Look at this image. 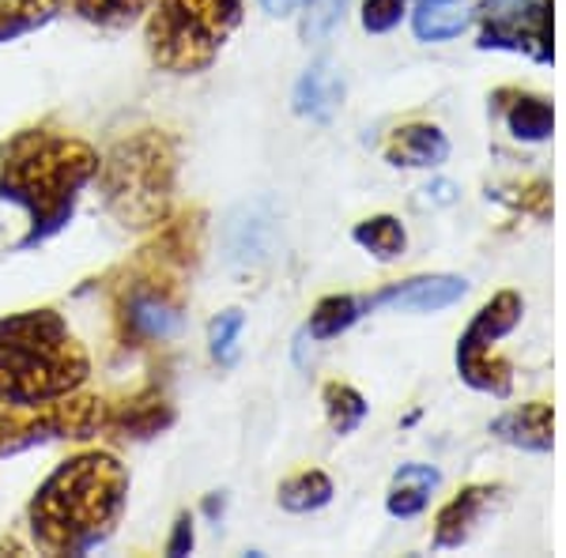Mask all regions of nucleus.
I'll use <instances>...</instances> for the list:
<instances>
[{"instance_id": "5701e85b", "label": "nucleus", "mask_w": 566, "mask_h": 558, "mask_svg": "<svg viewBox=\"0 0 566 558\" xmlns=\"http://www.w3.org/2000/svg\"><path fill=\"white\" fill-rule=\"evenodd\" d=\"M355 242H359L367 253H374L378 261H397L408 245V234L392 215H374L355 227Z\"/></svg>"}, {"instance_id": "39448f33", "label": "nucleus", "mask_w": 566, "mask_h": 558, "mask_svg": "<svg viewBox=\"0 0 566 558\" xmlns=\"http://www.w3.org/2000/svg\"><path fill=\"white\" fill-rule=\"evenodd\" d=\"M98 193L109 215L125 231H148L167 223L178 181V148L167 133L144 129L129 140L114 144L106 159H98Z\"/></svg>"}, {"instance_id": "9b49d317", "label": "nucleus", "mask_w": 566, "mask_h": 558, "mask_svg": "<svg viewBox=\"0 0 566 558\" xmlns=\"http://www.w3.org/2000/svg\"><path fill=\"white\" fill-rule=\"evenodd\" d=\"M170 423H175V408L159 392H140V397L122 400V404H106L103 430L114 438H151Z\"/></svg>"}, {"instance_id": "4468645a", "label": "nucleus", "mask_w": 566, "mask_h": 558, "mask_svg": "<svg viewBox=\"0 0 566 558\" xmlns=\"http://www.w3.org/2000/svg\"><path fill=\"white\" fill-rule=\"evenodd\" d=\"M495 487H464L458 498L446 502L442 514L434 520V547L438 551H446V547H461L464 539L472 536V528H476V520L483 509L495 502Z\"/></svg>"}, {"instance_id": "c756f323", "label": "nucleus", "mask_w": 566, "mask_h": 558, "mask_svg": "<svg viewBox=\"0 0 566 558\" xmlns=\"http://www.w3.org/2000/svg\"><path fill=\"white\" fill-rule=\"evenodd\" d=\"M303 4V0H261V8L269 15H276V20H283V15H291L295 8Z\"/></svg>"}, {"instance_id": "0eeeda50", "label": "nucleus", "mask_w": 566, "mask_h": 558, "mask_svg": "<svg viewBox=\"0 0 566 558\" xmlns=\"http://www.w3.org/2000/svg\"><path fill=\"white\" fill-rule=\"evenodd\" d=\"M106 423V400L98 397H57L45 404H27V408H0V456L23 453L31 445L42 442H84V438L103 434Z\"/></svg>"}, {"instance_id": "a211bd4d", "label": "nucleus", "mask_w": 566, "mask_h": 558, "mask_svg": "<svg viewBox=\"0 0 566 558\" xmlns=\"http://www.w3.org/2000/svg\"><path fill=\"white\" fill-rule=\"evenodd\" d=\"M69 0H0V42H12L57 20Z\"/></svg>"}, {"instance_id": "f257e3e1", "label": "nucleus", "mask_w": 566, "mask_h": 558, "mask_svg": "<svg viewBox=\"0 0 566 558\" xmlns=\"http://www.w3.org/2000/svg\"><path fill=\"white\" fill-rule=\"evenodd\" d=\"M129 506V472L109 453H80L31 498L34 544L50 555H91L122 525Z\"/></svg>"}, {"instance_id": "a878e982", "label": "nucleus", "mask_w": 566, "mask_h": 558, "mask_svg": "<svg viewBox=\"0 0 566 558\" xmlns=\"http://www.w3.org/2000/svg\"><path fill=\"white\" fill-rule=\"evenodd\" d=\"M348 4L352 0H306V20H303L306 42H325L340 27Z\"/></svg>"}, {"instance_id": "f03ea898", "label": "nucleus", "mask_w": 566, "mask_h": 558, "mask_svg": "<svg viewBox=\"0 0 566 558\" xmlns=\"http://www.w3.org/2000/svg\"><path fill=\"white\" fill-rule=\"evenodd\" d=\"M95 173L98 155L76 136L20 129L12 140L0 144V200L20 204L31 219L20 250H34L69 223L80 193Z\"/></svg>"}, {"instance_id": "bb28decb", "label": "nucleus", "mask_w": 566, "mask_h": 558, "mask_svg": "<svg viewBox=\"0 0 566 558\" xmlns=\"http://www.w3.org/2000/svg\"><path fill=\"white\" fill-rule=\"evenodd\" d=\"M242 328H245L242 309H227V314L216 317L212 333H208V344H212L216 362L231 366L234 359H239V336H242Z\"/></svg>"}, {"instance_id": "6ab92c4d", "label": "nucleus", "mask_w": 566, "mask_h": 558, "mask_svg": "<svg viewBox=\"0 0 566 558\" xmlns=\"http://www.w3.org/2000/svg\"><path fill=\"white\" fill-rule=\"evenodd\" d=\"M469 23V12H464L461 0H419L412 27L419 42H446L458 39Z\"/></svg>"}, {"instance_id": "dca6fc26", "label": "nucleus", "mask_w": 566, "mask_h": 558, "mask_svg": "<svg viewBox=\"0 0 566 558\" xmlns=\"http://www.w3.org/2000/svg\"><path fill=\"white\" fill-rule=\"evenodd\" d=\"M389 162L397 167H438L450 155V140L434 125H405L389 144Z\"/></svg>"}, {"instance_id": "cd10ccee", "label": "nucleus", "mask_w": 566, "mask_h": 558, "mask_svg": "<svg viewBox=\"0 0 566 558\" xmlns=\"http://www.w3.org/2000/svg\"><path fill=\"white\" fill-rule=\"evenodd\" d=\"M405 4L408 0H367V4H363V27H367L370 34L392 31V27L400 23V15H405Z\"/></svg>"}, {"instance_id": "1a4fd4ad", "label": "nucleus", "mask_w": 566, "mask_h": 558, "mask_svg": "<svg viewBox=\"0 0 566 558\" xmlns=\"http://www.w3.org/2000/svg\"><path fill=\"white\" fill-rule=\"evenodd\" d=\"M480 45L525 50L536 61H552V0H533L522 8H495L483 20Z\"/></svg>"}, {"instance_id": "7ed1b4c3", "label": "nucleus", "mask_w": 566, "mask_h": 558, "mask_svg": "<svg viewBox=\"0 0 566 558\" xmlns=\"http://www.w3.org/2000/svg\"><path fill=\"white\" fill-rule=\"evenodd\" d=\"M200 253V215L178 219L114 280V322L125 347L170 340L186 309V280Z\"/></svg>"}, {"instance_id": "412c9836", "label": "nucleus", "mask_w": 566, "mask_h": 558, "mask_svg": "<svg viewBox=\"0 0 566 558\" xmlns=\"http://www.w3.org/2000/svg\"><path fill=\"white\" fill-rule=\"evenodd\" d=\"M506 125H510V133H514L517 140L536 144V140H547V136H552L555 114H552V106H547L544 98L517 95L514 103L506 106Z\"/></svg>"}, {"instance_id": "f3484780", "label": "nucleus", "mask_w": 566, "mask_h": 558, "mask_svg": "<svg viewBox=\"0 0 566 558\" xmlns=\"http://www.w3.org/2000/svg\"><path fill=\"white\" fill-rule=\"evenodd\" d=\"M438 468L431 464H405L397 475H392V487H389V514L392 517H416L427 509L431 502V491L438 487Z\"/></svg>"}, {"instance_id": "ddd939ff", "label": "nucleus", "mask_w": 566, "mask_h": 558, "mask_svg": "<svg viewBox=\"0 0 566 558\" xmlns=\"http://www.w3.org/2000/svg\"><path fill=\"white\" fill-rule=\"evenodd\" d=\"M491 434H499L502 442L517 445V450L552 453V445H555L552 404H525V408L506 411V415H499L495 423H491Z\"/></svg>"}, {"instance_id": "393cba45", "label": "nucleus", "mask_w": 566, "mask_h": 558, "mask_svg": "<svg viewBox=\"0 0 566 558\" xmlns=\"http://www.w3.org/2000/svg\"><path fill=\"white\" fill-rule=\"evenodd\" d=\"M155 0H76V12L87 23H103V27H125L136 15H144Z\"/></svg>"}, {"instance_id": "20e7f679", "label": "nucleus", "mask_w": 566, "mask_h": 558, "mask_svg": "<svg viewBox=\"0 0 566 558\" xmlns=\"http://www.w3.org/2000/svg\"><path fill=\"white\" fill-rule=\"evenodd\" d=\"M91 359L57 309H23L0 322V404H45L87 381Z\"/></svg>"}, {"instance_id": "4be33fe9", "label": "nucleus", "mask_w": 566, "mask_h": 558, "mask_svg": "<svg viewBox=\"0 0 566 558\" xmlns=\"http://www.w3.org/2000/svg\"><path fill=\"white\" fill-rule=\"evenodd\" d=\"M363 317V302L352 295H328L317 302V309L310 314V336L314 340H333V336L348 333V328Z\"/></svg>"}, {"instance_id": "9d476101", "label": "nucleus", "mask_w": 566, "mask_h": 558, "mask_svg": "<svg viewBox=\"0 0 566 558\" xmlns=\"http://www.w3.org/2000/svg\"><path fill=\"white\" fill-rule=\"evenodd\" d=\"M469 283L461 276H416L405 283L378 291L374 298L363 302V309H408V314H438L464 298Z\"/></svg>"}, {"instance_id": "2eb2a0df", "label": "nucleus", "mask_w": 566, "mask_h": 558, "mask_svg": "<svg viewBox=\"0 0 566 558\" xmlns=\"http://www.w3.org/2000/svg\"><path fill=\"white\" fill-rule=\"evenodd\" d=\"M344 98V80L328 61H314L295 84V114L310 117V122H328Z\"/></svg>"}, {"instance_id": "aec40b11", "label": "nucleus", "mask_w": 566, "mask_h": 558, "mask_svg": "<svg viewBox=\"0 0 566 558\" xmlns=\"http://www.w3.org/2000/svg\"><path fill=\"white\" fill-rule=\"evenodd\" d=\"M328 502H333V480L317 468L298 472L280 483V506L287 514H314V509L328 506Z\"/></svg>"}, {"instance_id": "423d86ee", "label": "nucleus", "mask_w": 566, "mask_h": 558, "mask_svg": "<svg viewBox=\"0 0 566 558\" xmlns=\"http://www.w3.org/2000/svg\"><path fill=\"white\" fill-rule=\"evenodd\" d=\"M242 23V0H159L144 27L148 57L170 76L212 69Z\"/></svg>"}, {"instance_id": "c85d7f7f", "label": "nucleus", "mask_w": 566, "mask_h": 558, "mask_svg": "<svg viewBox=\"0 0 566 558\" xmlns=\"http://www.w3.org/2000/svg\"><path fill=\"white\" fill-rule=\"evenodd\" d=\"M167 551L170 555H189V551H193V517H189V514H181L175 520V536H170Z\"/></svg>"}, {"instance_id": "f8f14e48", "label": "nucleus", "mask_w": 566, "mask_h": 558, "mask_svg": "<svg viewBox=\"0 0 566 558\" xmlns=\"http://www.w3.org/2000/svg\"><path fill=\"white\" fill-rule=\"evenodd\" d=\"M272 215L264 204H242L239 212L227 219V253L239 264H258L272 253Z\"/></svg>"}, {"instance_id": "b1692460", "label": "nucleus", "mask_w": 566, "mask_h": 558, "mask_svg": "<svg viewBox=\"0 0 566 558\" xmlns=\"http://www.w3.org/2000/svg\"><path fill=\"white\" fill-rule=\"evenodd\" d=\"M325 415H328V423H333L336 434H352V430L367 419V400H363L352 386L328 381L325 386Z\"/></svg>"}, {"instance_id": "6e6552de", "label": "nucleus", "mask_w": 566, "mask_h": 558, "mask_svg": "<svg viewBox=\"0 0 566 558\" xmlns=\"http://www.w3.org/2000/svg\"><path fill=\"white\" fill-rule=\"evenodd\" d=\"M522 309L525 302L514 291H502L464 328V336L458 340V370L472 389L491 392V397H506L510 392V366L491 355V344L514 333L517 322H522Z\"/></svg>"}]
</instances>
